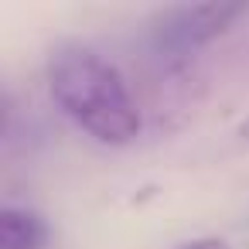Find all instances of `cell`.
<instances>
[{
	"instance_id": "1",
	"label": "cell",
	"mask_w": 249,
	"mask_h": 249,
	"mask_svg": "<svg viewBox=\"0 0 249 249\" xmlns=\"http://www.w3.org/2000/svg\"><path fill=\"white\" fill-rule=\"evenodd\" d=\"M55 103L99 143H130L140 133V109L123 75L86 45H58L48 58Z\"/></svg>"
},
{
	"instance_id": "2",
	"label": "cell",
	"mask_w": 249,
	"mask_h": 249,
	"mask_svg": "<svg viewBox=\"0 0 249 249\" xmlns=\"http://www.w3.org/2000/svg\"><path fill=\"white\" fill-rule=\"evenodd\" d=\"M246 4H195V7H164L150 21V48L160 58H188L218 35H225Z\"/></svg>"
},
{
	"instance_id": "3",
	"label": "cell",
	"mask_w": 249,
	"mask_h": 249,
	"mask_svg": "<svg viewBox=\"0 0 249 249\" xmlns=\"http://www.w3.org/2000/svg\"><path fill=\"white\" fill-rule=\"evenodd\" d=\"M48 235V222L28 208L0 212V249H45Z\"/></svg>"
},
{
	"instance_id": "4",
	"label": "cell",
	"mask_w": 249,
	"mask_h": 249,
	"mask_svg": "<svg viewBox=\"0 0 249 249\" xmlns=\"http://www.w3.org/2000/svg\"><path fill=\"white\" fill-rule=\"evenodd\" d=\"M174 249H229L222 239H191V242H181Z\"/></svg>"
},
{
	"instance_id": "5",
	"label": "cell",
	"mask_w": 249,
	"mask_h": 249,
	"mask_svg": "<svg viewBox=\"0 0 249 249\" xmlns=\"http://www.w3.org/2000/svg\"><path fill=\"white\" fill-rule=\"evenodd\" d=\"M235 133H239V137H242V140H249V116H246V120H242V123H239V130H235Z\"/></svg>"
}]
</instances>
